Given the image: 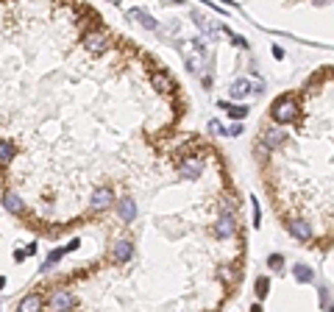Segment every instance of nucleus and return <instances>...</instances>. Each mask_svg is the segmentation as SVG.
I'll return each instance as SVG.
<instances>
[{"label": "nucleus", "mask_w": 334, "mask_h": 312, "mask_svg": "<svg viewBox=\"0 0 334 312\" xmlns=\"http://www.w3.org/2000/svg\"><path fill=\"white\" fill-rule=\"evenodd\" d=\"M331 67L273 98L254 134V164L279 226L303 248H331Z\"/></svg>", "instance_id": "3"}, {"label": "nucleus", "mask_w": 334, "mask_h": 312, "mask_svg": "<svg viewBox=\"0 0 334 312\" xmlns=\"http://www.w3.org/2000/svg\"><path fill=\"white\" fill-rule=\"evenodd\" d=\"M92 229L100 248L56 262L14 312H223L240 296L242 198L226 154L204 134L167 143Z\"/></svg>", "instance_id": "2"}, {"label": "nucleus", "mask_w": 334, "mask_h": 312, "mask_svg": "<svg viewBox=\"0 0 334 312\" xmlns=\"http://www.w3.org/2000/svg\"><path fill=\"white\" fill-rule=\"evenodd\" d=\"M189 98L87 3H0V198L47 240L98 226L181 134Z\"/></svg>", "instance_id": "1"}]
</instances>
